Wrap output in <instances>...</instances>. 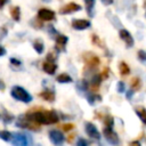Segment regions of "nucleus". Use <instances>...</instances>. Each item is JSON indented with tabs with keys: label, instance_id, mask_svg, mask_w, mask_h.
<instances>
[{
	"label": "nucleus",
	"instance_id": "obj_25",
	"mask_svg": "<svg viewBox=\"0 0 146 146\" xmlns=\"http://www.w3.org/2000/svg\"><path fill=\"white\" fill-rule=\"evenodd\" d=\"M100 100H102V97L99 95H97V94H91V95L88 96V102L91 105H94L96 102H100Z\"/></svg>",
	"mask_w": 146,
	"mask_h": 146
},
{
	"label": "nucleus",
	"instance_id": "obj_29",
	"mask_svg": "<svg viewBox=\"0 0 146 146\" xmlns=\"http://www.w3.org/2000/svg\"><path fill=\"white\" fill-rule=\"evenodd\" d=\"M116 88H117V91H119L120 94L124 92V91H125V84H124V82H122V81H119V82H117V86H116Z\"/></svg>",
	"mask_w": 146,
	"mask_h": 146
},
{
	"label": "nucleus",
	"instance_id": "obj_37",
	"mask_svg": "<svg viewBox=\"0 0 146 146\" xmlns=\"http://www.w3.org/2000/svg\"><path fill=\"white\" fill-rule=\"evenodd\" d=\"M102 3L105 5V6H110L113 3V0H102Z\"/></svg>",
	"mask_w": 146,
	"mask_h": 146
},
{
	"label": "nucleus",
	"instance_id": "obj_33",
	"mask_svg": "<svg viewBox=\"0 0 146 146\" xmlns=\"http://www.w3.org/2000/svg\"><path fill=\"white\" fill-rule=\"evenodd\" d=\"M92 42H94V43H97L99 47H103V46H102V41L98 39V36H97L96 34L92 35Z\"/></svg>",
	"mask_w": 146,
	"mask_h": 146
},
{
	"label": "nucleus",
	"instance_id": "obj_23",
	"mask_svg": "<svg viewBox=\"0 0 146 146\" xmlns=\"http://www.w3.org/2000/svg\"><path fill=\"white\" fill-rule=\"evenodd\" d=\"M33 48L38 54H42V51H43V42L41 40H35L33 42Z\"/></svg>",
	"mask_w": 146,
	"mask_h": 146
},
{
	"label": "nucleus",
	"instance_id": "obj_13",
	"mask_svg": "<svg viewBox=\"0 0 146 146\" xmlns=\"http://www.w3.org/2000/svg\"><path fill=\"white\" fill-rule=\"evenodd\" d=\"M42 68H43V71L46 72V73H48V74H54L55 73V71L57 70V65L55 64V62H52V60H46V62H43V64H42Z\"/></svg>",
	"mask_w": 146,
	"mask_h": 146
},
{
	"label": "nucleus",
	"instance_id": "obj_20",
	"mask_svg": "<svg viewBox=\"0 0 146 146\" xmlns=\"http://www.w3.org/2000/svg\"><path fill=\"white\" fill-rule=\"evenodd\" d=\"M131 89L132 90H135V91H138L140 88H141V81H140V79L139 78H137V76H135V78H132V80H131Z\"/></svg>",
	"mask_w": 146,
	"mask_h": 146
},
{
	"label": "nucleus",
	"instance_id": "obj_36",
	"mask_svg": "<svg viewBox=\"0 0 146 146\" xmlns=\"http://www.w3.org/2000/svg\"><path fill=\"white\" fill-rule=\"evenodd\" d=\"M133 92H135V90H132V89H131V90H128V91H127V94H125L127 98H128V99H130V98L133 96Z\"/></svg>",
	"mask_w": 146,
	"mask_h": 146
},
{
	"label": "nucleus",
	"instance_id": "obj_35",
	"mask_svg": "<svg viewBox=\"0 0 146 146\" xmlns=\"http://www.w3.org/2000/svg\"><path fill=\"white\" fill-rule=\"evenodd\" d=\"M100 75H102V79H107V76H108V68H105L103 71V74H100Z\"/></svg>",
	"mask_w": 146,
	"mask_h": 146
},
{
	"label": "nucleus",
	"instance_id": "obj_9",
	"mask_svg": "<svg viewBox=\"0 0 146 146\" xmlns=\"http://www.w3.org/2000/svg\"><path fill=\"white\" fill-rule=\"evenodd\" d=\"M38 18L41 21H52L55 18V13L47 8H41L38 11Z\"/></svg>",
	"mask_w": 146,
	"mask_h": 146
},
{
	"label": "nucleus",
	"instance_id": "obj_14",
	"mask_svg": "<svg viewBox=\"0 0 146 146\" xmlns=\"http://www.w3.org/2000/svg\"><path fill=\"white\" fill-rule=\"evenodd\" d=\"M100 82H102V75H100V74H95V75L92 76L91 81H90V87H91V89L96 91V90L99 88Z\"/></svg>",
	"mask_w": 146,
	"mask_h": 146
},
{
	"label": "nucleus",
	"instance_id": "obj_39",
	"mask_svg": "<svg viewBox=\"0 0 146 146\" xmlns=\"http://www.w3.org/2000/svg\"><path fill=\"white\" fill-rule=\"evenodd\" d=\"M7 2H8V0H0V9H1Z\"/></svg>",
	"mask_w": 146,
	"mask_h": 146
},
{
	"label": "nucleus",
	"instance_id": "obj_26",
	"mask_svg": "<svg viewBox=\"0 0 146 146\" xmlns=\"http://www.w3.org/2000/svg\"><path fill=\"white\" fill-rule=\"evenodd\" d=\"M104 124H105V127H107V128H113V124H114L113 117H112L111 115H106V116L104 117Z\"/></svg>",
	"mask_w": 146,
	"mask_h": 146
},
{
	"label": "nucleus",
	"instance_id": "obj_19",
	"mask_svg": "<svg viewBox=\"0 0 146 146\" xmlns=\"http://www.w3.org/2000/svg\"><path fill=\"white\" fill-rule=\"evenodd\" d=\"M56 80H57V82H59V83H68V82H72V78H71L68 74H66V73L59 74Z\"/></svg>",
	"mask_w": 146,
	"mask_h": 146
},
{
	"label": "nucleus",
	"instance_id": "obj_28",
	"mask_svg": "<svg viewBox=\"0 0 146 146\" xmlns=\"http://www.w3.org/2000/svg\"><path fill=\"white\" fill-rule=\"evenodd\" d=\"M13 117H14V116H13L11 114H8L7 112H5V113H3V116H2L5 123H10V122L13 121Z\"/></svg>",
	"mask_w": 146,
	"mask_h": 146
},
{
	"label": "nucleus",
	"instance_id": "obj_34",
	"mask_svg": "<svg viewBox=\"0 0 146 146\" xmlns=\"http://www.w3.org/2000/svg\"><path fill=\"white\" fill-rule=\"evenodd\" d=\"M88 143H87V140H84V139H82V138H80L79 140H78V145L79 146H86Z\"/></svg>",
	"mask_w": 146,
	"mask_h": 146
},
{
	"label": "nucleus",
	"instance_id": "obj_3",
	"mask_svg": "<svg viewBox=\"0 0 146 146\" xmlns=\"http://www.w3.org/2000/svg\"><path fill=\"white\" fill-rule=\"evenodd\" d=\"M16 125L19 127V128L30 129V130H33V131H39V130H40L39 123H36V122H34L33 120H31L26 114H25V115H21V116L17 119Z\"/></svg>",
	"mask_w": 146,
	"mask_h": 146
},
{
	"label": "nucleus",
	"instance_id": "obj_27",
	"mask_svg": "<svg viewBox=\"0 0 146 146\" xmlns=\"http://www.w3.org/2000/svg\"><path fill=\"white\" fill-rule=\"evenodd\" d=\"M137 57H138V59L140 60V62H143V63H145L146 62V51L145 50H138V52H137Z\"/></svg>",
	"mask_w": 146,
	"mask_h": 146
},
{
	"label": "nucleus",
	"instance_id": "obj_4",
	"mask_svg": "<svg viewBox=\"0 0 146 146\" xmlns=\"http://www.w3.org/2000/svg\"><path fill=\"white\" fill-rule=\"evenodd\" d=\"M103 133H104V137L105 139L112 144V145H117L120 143V139L116 135V132L113 131L112 128H107V127H104V130H103Z\"/></svg>",
	"mask_w": 146,
	"mask_h": 146
},
{
	"label": "nucleus",
	"instance_id": "obj_31",
	"mask_svg": "<svg viewBox=\"0 0 146 146\" xmlns=\"http://www.w3.org/2000/svg\"><path fill=\"white\" fill-rule=\"evenodd\" d=\"M10 63H11V65L13 66H15V67H19L21 66V60H18V59H16V58H11L10 59Z\"/></svg>",
	"mask_w": 146,
	"mask_h": 146
},
{
	"label": "nucleus",
	"instance_id": "obj_41",
	"mask_svg": "<svg viewBox=\"0 0 146 146\" xmlns=\"http://www.w3.org/2000/svg\"><path fill=\"white\" fill-rule=\"evenodd\" d=\"M130 144H131V145H140V143H139V141H131Z\"/></svg>",
	"mask_w": 146,
	"mask_h": 146
},
{
	"label": "nucleus",
	"instance_id": "obj_12",
	"mask_svg": "<svg viewBox=\"0 0 146 146\" xmlns=\"http://www.w3.org/2000/svg\"><path fill=\"white\" fill-rule=\"evenodd\" d=\"M84 62H86L87 65H89L91 67H96L99 64V58L96 55H94V54H86Z\"/></svg>",
	"mask_w": 146,
	"mask_h": 146
},
{
	"label": "nucleus",
	"instance_id": "obj_15",
	"mask_svg": "<svg viewBox=\"0 0 146 146\" xmlns=\"http://www.w3.org/2000/svg\"><path fill=\"white\" fill-rule=\"evenodd\" d=\"M40 97L47 102H54L55 100V92L51 90H43L40 92Z\"/></svg>",
	"mask_w": 146,
	"mask_h": 146
},
{
	"label": "nucleus",
	"instance_id": "obj_1",
	"mask_svg": "<svg viewBox=\"0 0 146 146\" xmlns=\"http://www.w3.org/2000/svg\"><path fill=\"white\" fill-rule=\"evenodd\" d=\"M26 115L39 124H52L59 120L55 111H31L26 113Z\"/></svg>",
	"mask_w": 146,
	"mask_h": 146
},
{
	"label": "nucleus",
	"instance_id": "obj_32",
	"mask_svg": "<svg viewBox=\"0 0 146 146\" xmlns=\"http://www.w3.org/2000/svg\"><path fill=\"white\" fill-rule=\"evenodd\" d=\"M73 128H74V124H72V123H66V124L63 125V130H64V131H70V130H72Z\"/></svg>",
	"mask_w": 146,
	"mask_h": 146
},
{
	"label": "nucleus",
	"instance_id": "obj_16",
	"mask_svg": "<svg viewBox=\"0 0 146 146\" xmlns=\"http://www.w3.org/2000/svg\"><path fill=\"white\" fill-rule=\"evenodd\" d=\"M66 42H67V36L66 35H57L56 36V47H57L58 50H63Z\"/></svg>",
	"mask_w": 146,
	"mask_h": 146
},
{
	"label": "nucleus",
	"instance_id": "obj_7",
	"mask_svg": "<svg viewBox=\"0 0 146 146\" xmlns=\"http://www.w3.org/2000/svg\"><path fill=\"white\" fill-rule=\"evenodd\" d=\"M79 10H81V6H80V5L74 3V2H70V3L65 5L64 7H62V8L59 9V14L66 15V14L75 13V11H79Z\"/></svg>",
	"mask_w": 146,
	"mask_h": 146
},
{
	"label": "nucleus",
	"instance_id": "obj_40",
	"mask_svg": "<svg viewBox=\"0 0 146 146\" xmlns=\"http://www.w3.org/2000/svg\"><path fill=\"white\" fill-rule=\"evenodd\" d=\"M5 87H6V86H5V83H3L2 81H0V90H3V89H5Z\"/></svg>",
	"mask_w": 146,
	"mask_h": 146
},
{
	"label": "nucleus",
	"instance_id": "obj_6",
	"mask_svg": "<svg viewBox=\"0 0 146 146\" xmlns=\"http://www.w3.org/2000/svg\"><path fill=\"white\" fill-rule=\"evenodd\" d=\"M49 138L52 144L55 145H62L64 143V135L59 130H50L49 131Z\"/></svg>",
	"mask_w": 146,
	"mask_h": 146
},
{
	"label": "nucleus",
	"instance_id": "obj_18",
	"mask_svg": "<svg viewBox=\"0 0 146 146\" xmlns=\"http://www.w3.org/2000/svg\"><path fill=\"white\" fill-rule=\"evenodd\" d=\"M10 15H11V17H13L14 21L18 22V21H19V17H21V10H19V7H18V6H14V7H11V9H10Z\"/></svg>",
	"mask_w": 146,
	"mask_h": 146
},
{
	"label": "nucleus",
	"instance_id": "obj_2",
	"mask_svg": "<svg viewBox=\"0 0 146 146\" xmlns=\"http://www.w3.org/2000/svg\"><path fill=\"white\" fill-rule=\"evenodd\" d=\"M10 94H11V96H13L15 99L21 100V102H23V103H30V102L32 100V96H31L24 88H22V87H19V86L13 87Z\"/></svg>",
	"mask_w": 146,
	"mask_h": 146
},
{
	"label": "nucleus",
	"instance_id": "obj_11",
	"mask_svg": "<svg viewBox=\"0 0 146 146\" xmlns=\"http://www.w3.org/2000/svg\"><path fill=\"white\" fill-rule=\"evenodd\" d=\"M91 23L87 19H74L72 22V27L75 29V30H86L88 27H90Z\"/></svg>",
	"mask_w": 146,
	"mask_h": 146
},
{
	"label": "nucleus",
	"instance_id": "obj_21",
	"mask_svg": "<svg viewBox=\"0 0 146 146\" xmlns=\"http://www.w3.org/2000/svg\"><path fill=\"white\" fill-rule=\"evenodd\" d=\"M119 70H120L121 75H128V74L130 73V68H129L128 64L124 63V62H121V63H120V65H119Z\"/></svg>",
	"mask_w": 146,
	"mask_h": 146
},
{
	"label": "nucleus",
	"instance_id": "obj_17",
	"mask_svg": "<svg viewBox=\"0 0 146 146\" xmlns=\"http://www.w3.org/2000/svg\"><path fill=\"white\" fill-rule=\"evenodd\" d=\"M136 114L141 120V122L144 124H146V108L145 107H137L136 108Z\"/></svg>",
	"mask_w": 146,
	"mask_h": 146
},
{
	"label": "nucleus",
	"instance_id": "obj_38",
	"mask_svg": "<svg viewBox=\"0 0 146 146\" xmlns=\"http://www.w3.org/2000/svg\"><path fill=\"white\" fill-rule=\"evenodd\" d=\"M5 54H6V49L2 46H0V56H3Z\"/></svg>",
	"mask_w": 146,
	"mask_h": 146
},
{
	"label": "nucleus",
	"instance_id": "obj_42",
	"mask_svg": "<svg viewBox=\"0 0 146 146\" xmlns=\"http://www.w3.org/2000/svg\"><path fill=\"white\" fill-rule=\"evenodd\" d=\"M144 5H145V6H146V1H145V3H144Z\"/></svg>",
	"mask_w": 146,
	"mask_h": 146
},
{
	"label": "nucleus",
	"instance_id": "obj_30",
	"mask_svg": "<svg viewBox=\"0 0 146 146\" xmlns=\"http://www.w3.org/2000/svg\"><path fill=\"white\" fill-rule=\"evenodd\" d=\"M7 32H8V31H7V29H6L5 26H1V27H0V40H2V39L7 35Z\"/></svg>",
	"mask_w": 146,
	"mask_h": 146
},
{
	"label": "nucleus",
	"instance_id": "obj_8",
	"mask_svg": "<svg viewBox=\"0 0 146 146\" xmlns=\"http://www.w3.org/2000/svg\"><path fill=\"white\" fill-rule=\"evenodd\" d=\"M119 34H120V38L124 41V43H125V46L128 47V48H131L132 46H133V38H132V35L130 34V32L128 31V30H125V29H121L120 30V32H119Z\"/></svg>",
	"mask_w": 146,
	"mask_h": 146
},
{
	"label": "nucleus",
	"instance_id": "obj_24",
	"mask_svg": "<svg viewBox=\"0 0 146 146\" xmlns=\"http://www.w3.org/2000/svg\"><path fill=\"white\" fill-rule=\"evenodd\" d=\"M11 137H13V133H10L9 131L7 130H2L0 131V138L5 141H10L11 140Z\"/></svg>",
	"mask_w": 146,
	"mask_h": 146
},
{
	"label": "nucleus",
	"instance_id": "obj_22",
	"mask_svg": "<svg viewBox=\"0 0 146 146\" xmlns=\"http://www.w3.org/2000/svg\"><path fill=\"white\" fill-rule=\"evenodd\" d=\"M84 3H86V9H87L88 15L92 16V10L95 7V0H84Z\"/></svg>",
	"mask_w": 146,
	"mask_h": 146
},
{
	"label": "nucleus",
	"instance_id": "obj_5",
	"mask_svg": "<svg viewBox=\"0 0 146 146\" xmlns=\"http://www.w3.org/2000/svg\"><path fill=\"white\" fill-rule=\"evenodd\" d=\"M86 132H87V135H88L90 138H92V139H96V140H99V139H100V133H99V131L97 130L96 125H95L94 123H91V122H87V123H86Z\"/></svg>",
	"mask_w": 146,
	"mask_h": 146
},
{
	"label": "nucleus",
	"instance_id": "obj_10",
	"mask_svg": "<svg viewBox=\"0 0 146 146\" xmlns=\"http://www.w3.org/2000/svg\"><path fill=\"white\" fill-rule=\"evenodd\" d=\"M11 143L16 146H25L27 145V138L22 133H13Z\"/></svg>",
	"mask_w": 146,
	"mask_h": 146
}]
</instances>
